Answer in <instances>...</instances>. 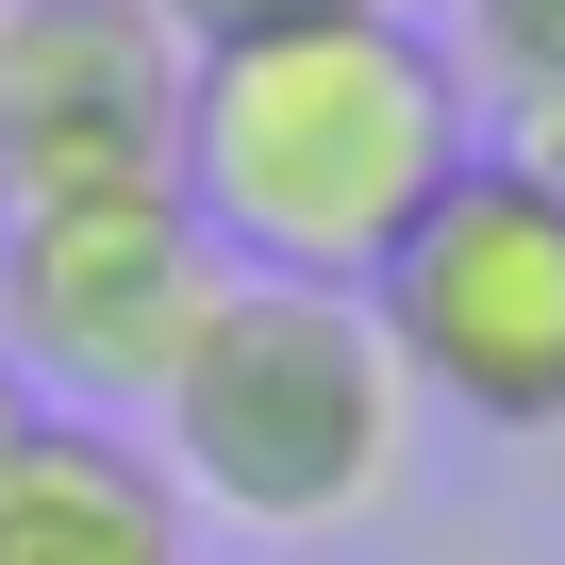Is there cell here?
Instances as JSON below:
<instances>
[{
  "instance_id": "9c48e42d",
  "label": "cell",
  "mask_w": 565,
  "mask_h": 565,
  "mask_svg": "<svg viewBox=\"0 0 565 565\" xmlns=\"http://www.w3.org/2000/svg\"><path fill=\"white\" fill-rule=\"evenodd\" d=\"M34 416H51V399L18 383V350H0V466H18V433H34Z\"/></svg>"
},
{
  "instance_id": "5b68a950",
  "label": "cell",
  "mask_w": 565,
  "mask_h": 565,
  "mask_svg": "<svg viewBox=\"0 0 565 565\" xmlns=\"http://www.w3.org/2000/svg\"><path fill=\"white\" fill-rule=\"evenodd\" d=\"M183 34L150 0H0V200H100L183 167Z\"/></svg>"
},
{
  "instance_id": "8992f818",
  "label": "cell",
  "mask_w": 565,
  "mask_h": 565,
  "mask_svg": "<svg viewBox=\"0 0 565 565\" xmlns=\"http://www.w3.org/2000/svg\"><path fill=\"white\" fill-rule=\"evenodd\" d=\"M0 565H183V482L117 416H34L0 466Z\"/></svg>"
},
{
  "instance_id": "3957f363",
  "label": "cell",
  "mask_w": 565,
  "mask_h": 565,
  "mask_svg": "<svg viewBox=\"0 0 565 565\" xmlns=\"http://www.w3.org/2000/svg\"><path fill=\"white\" fill-rule=\"evenodd\" d=\"M366 317L399 383L449 399L466 433H565V183L515 150H466L383 249Z\"/></svg>"
},
{
  "instance_id": "6da1fadb",
  "label": "cell",
  "mask_w": 565,
  "mask_h": 565,
  "mask_svg": "<svg viewBox=\"0 0 565 565\" xmlns=\"http://www.w3.org/2000/svg\"><path fill=\"white\" fill-rule=\"evenodd\" d=\"M466 67L399 18V0H350V18H282L183 67V216L216 233L233 282H333L366 300L383 249L416 233V200L482 150L466 134Z\"/></svg>"
},
{
  "instance_id": "ba28073f",
  "label": "cell",
  "mask_w": 565,
  "mask_h": 565,
  "mask_svg": "<svg viewBox=\"0 0 565 565\" xmlns=\"http://www.w3.org/2000/svg\"><path fill=\"white\" fill-rule=\"evenodd\" d=\"M183 51H233V34H282V18H350V0H150Z\"/></svg>"
},
{
  "instance_id": "277c9868",
  "label": "cell",
  "mask_w": 565,
  "mask_h": 565,
  "mask_svg": "<svg viewBox=\"0 0 565 565\" xmlns=\"http://www.w3.org/2000/svg\"><path fill=\"white\" fill-rule=\"evenodd\" d=\"M216 233L183 183H100V200H0V350L51 416H150L167 366L216 317Z\"/></svg>"
},
{
  "instance_id": "7a4b0ae2",
  "label": "cell",
  "mask_w": 565,
  "mask_h": 565,
  "mask_svg": "<svg viewBox=\"0 0 565 565\" xmlns=\"http://www.w3.org/2000/svg\"><path fill=\"white\" fill-rule=\"evenodd\" d=\"M399 416H416V383H399L366 300H333V282H216L200 350L150 399V449L200 515H233L266 548H317V532L383 515Z\"/></svg>"
},
{
  "instance_id": "52a82bcc",
  "label": "cell",
  "mask_w": 565,
  "mask_h": 565,
  "mask_svg": "<svg viewBox=\"0 0 565 565\" xmlns=\"http://www.w3.org/2000/svg\"><path fill=\"white\" fill-rule=\"evenodd\" d=\"M449 67H466V100L548 117L565 100V0H449Z\"/></svg>"
}]
</instances>
